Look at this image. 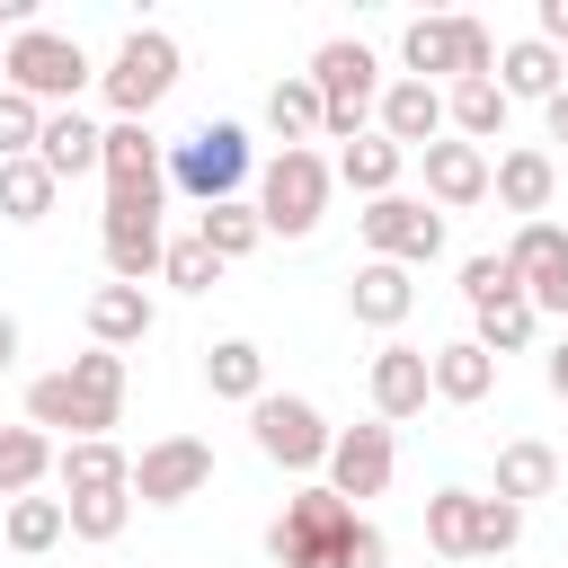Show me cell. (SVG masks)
<instances>
[{
	"label": "cell",
	"mask_w": 568,
	"mask_h": 568,
	"mask_svg": "<svg viewBox=\"0 0 568 568\" xmlns=\"http://www.w3.org/2000/svg\"><path fill=\"white\" fill-rule=\"evenodd\" d=\"M266 559H275V568H382L390 541H382V524H364V515L320 479V488H293V497H284V515L266 524Z\"/></svg>",
	"instance_id": "obj_1"
},
{
	"label": "cell",
	"mask_w": 568,
	"mask_h": 568,
	"mask_svg": "<svg viewBox=\"0 0 568 568\" xmlns=\"http://www.w3.org/2000/svg\"><path fill=\"white\" fill-rule=\"evenodd\" d=\"M89 80H98V62L80 53V36H53V27H18V36H9V53H0V89L36 98L44 115H53V106H71Z\"/></svg>",
	"instance_id": "obj_2"
},
{
	"label": "cell",
	"mask_w": 568,
	"mask_h": 568,
	"mask_svg": "<svg viewBox=\"0 0 568 568\" xmlns=\"http://www.w3.org/2000/svg\"><path fill=\"white\" fill-rule=\"evenodd\" d=\"M311 89H320V106H328V142H355L364 133V115H382V62H373V44H355V36H328L320 53H311Z\"/></svg>",
	"instance_id": "obj_3"
},
{
	"label": "cell",
	"mask_w": 568,
	"mask_h": 568,
	"mask_svg": "<svg viewBox=\"0 0 568 568\" xmlns=\"http://www.w3.org/2000/svg\"><path fill=\"white\" fill-rule=\"evenodd\" d=\"M399 62L408 80H497V36L479 18H408Z\"/></svg>",
	"instance_id": "obj_4"
},
{
	"label": "cell",
	"mask_w": 568,
	"mask_h": 568,
	"mask_svg": "<svg viewBox=\"0 0 568 568\" xmlns=\"http://www.w3.org/2000/svg\"><path fill=\"white\" fill-rule=\"evenodd\" d=\"M98 89H106L115 124H151V106L178 89V36H160V27H133V36L115 44V62L98 71Z\"/></svg>",
	"instance_id": "obj_5"
},
{
	"label": "cell",
	"mask_w": 568,
	"mask_h": 568,
	"mask_svg": "<svg viewBox=\"0 0 568 568\" xmlns=\"http://www.w3.org/2000/svg\"><path fill=\"white\" fill-rule=\"evenodd\" d=\"M328 186H337V169H328L320 151H275L266 178H257V222H266L275 240H311L320 213H328Z\"/></svg>",
	"instance_id": "obj_6"
},
{
	"label": "cell",
	"mask_w": 568,
	"mask_h": 568,
	"mask_svg": "<svg viewBox=\"0 0 568 568\" xmlns=\"http://www.w3.org/2000/svg\"><path fill=\"white\" fill-rule=\"evenodd\" d=\"M248 435H257V453L275 462V470H328V444H337V426L302 399V390H266L257 408H248Z\"/></svg>",
	"instance_id": "obj_7"
},
{
	"label": "cell",
	"mask_w": 568,
	"mask_h": 568,
	"mask_svg": "<svg viewBox=\"0 0 568 568\" xmlns=\"http://www.w3.org/2000/svg\"><path fill=\"white\" fill-rule=\"evenodd\" d=\"M248 178V133L240 124H195L186 142H169V186L195 204H231Z\"/></svg>",
	"instance_id": "obj_8"
},
{
	"label": "cell",
	"mask_w": 568,
	"mask_h": 568,
	"mask_svg": "<svg viewBox=\"0 0 568 568\" xmlns=\"http://www.w3.org/2000/svg\"><path fill=\"white\" fill-rule=\"evenodd\" d=\"M355 222H364V248L390 257V266H435L444 257V213L426 195H373Z\"/></svg>",
	"instance_id": "obj_9"
},
{
	"label": "cell",
	"mask_w": 568,
	"mask_h": 568,
	"mask_svg": "<svg viewBox=\"0 0 568 568\" xmlns=\"http://www.w3.org/2000/svg\"><path fill=\"white\" fill-rule=\"evenodd\" d=\"M98 248H106V275H115V284L160 275V257H169V240H160V195H106Z\"/></svg>",
	"instance_id": "obj_10"
},
{
	"label": "cell",
	"mask_w": 568,
	"mask_h": 568,
	"mask_svg": "<svg viewBox=\"0 0 568 568\" xmlns=\"http://www.w3.org/2000/svg\"><path fill=\"white\" fill-rule=\"evenodd\" d=\"M213 488V444L204 435H160L133 453V506H186Z\"/></svg>",
	"instance_id": "obj_11"
},
{
	"label": "cell",
	"mask_w": 568,
	"mask_h": 568,
	"mask_svg": "<svg viewBox=\"0 0 568 568\" xmlns=\"http://www.w3.org/2000/svg\"><path fill=\"white\" fill-rule=\"evenodd\" d=\"M506 266L524 275V302H532L541 320H568V231H559L550 213L506 240Z\"/></svg>",
	"instance_id": "obj_12"
},
{
	"label": "cell",
	"mask_w": 568,
	"mask_h": 568,
	"mask_svg": "<svg viewBox=\"0 0 568 568\" xmlns=\"http://www.w3.org/2000/svg\"><path fill=\"white\" fill-rule=\"evenodd\" d=\"M364 382H373V417H382V426H408V417L435 399V355H426V346H408V337H390V346L373 355V373H364Z\"/></svg>",
	"instance_id": "obj_13"
},
{
	"label": "cell",
	"mask_w": 568,
	"mask_h": 568,
	"mask_svg": "<svg viewBox=\"0 0 568 568\" xmlns=\"http://www.w3.org/2000/svg\"><path fill=\"white\" fill-rule=\"evenodd\" d=\"M27 426H44V435H71V444H89V435L124 426V408L89 399V390H80L71 373H36V382H27Z\"/></svg>",
	"instance_id": "obj_14"
},
{
	"label": "cell",
	"mask_w": 568,
	"mask_h": 568,
	"mask_svg": "<svg viewBox=\"0 0 568 568\" xmlns=\"http://www.w3.org/2000/svg\"><path fill=\"white\" fill-rule=\"evenodd\" d=\"M390 470H399V444H390L382 417H373V426H337V444H328V488H337L346 506H355V497H382Z\"/></svg>",
	"instance_id": "obj_15"
},
{
	"label": "cell",
	"mask_w": 568,
	"mask_h": 568,
	"mask_svg": "<svg viewBox=\"0 0 568 568\" xmlns=\"http://www.w3.org/2000/svg\"><path fill=\"white\" fill-rule=\"evenodd\" d=\"M98 178H106V195H169V151H160V133H151V124H106Z\"/></svg>",
	"instance_id": "obj_16"
},
{
	"label": "cell",
	"mask_w": 568,
	"mask_h": 568,
	"mask_svg": "<svg viewBox=\"0 0 568 568\" xmlns=\"http://www.w3.org/2000/svg\"><path fill=\"white\" fill-rule=\"evenodd\" d=\"M417 169H426V204H435V213H462V204H488V169H497V160H488L479 142H453V133H444V142L417 151Z\"/></svg>",
	"instance_id": "obj_17"
},
{
	"label": "cell",
	"mask_w": 568,
	"mask_h": 568,
	"mask_svg": "<svg viewBox=\"0 0 568 568\" xmlns=\"http://www.w3.org/2000/svg\"><path fill=\"white\" fill-rule=\"evenodd\" d=\"M488 195H497L506 213L541 222V213H550V195H559V160H550V151H532V142H515V151H497V169H488Z\"/></svg>",
	"instance_id": "obj_18"
},
{
	"label": "cell",
	"mask_w": 568,
	"mask_h": 568,
	"mask_svg": "<svg viewBox=\"0 0 568 568\" xmlns=\"http://www.w3.org/2000/svg\"><path fill=\"white\" fill-rule=\"evenodd\" d=\"M382 133H390L399 151H426V142H444V133H453V124H444V89L399 71V80L382 89Z\"/></svg>",
	"instance_id": "obj_19"
},
{
	"label": "cell",
	"mask_w": 568,
	"mask_h": 568,
	"mask_svg": "<svg viewBox=\"0 0 568 568\" xmlns=\"http://www.w3.org/2000/svg\"><path fill=\"white\" fill-rule=\"evenodd\" d=\"M346 311H355L364 328H399V320L417 311V284H408V266H390V257H364V266H355V284H346Z\"/></svg>",
	"instance_id": "obj_20"
},
{
	"label": "cell",
	"mask_w": 568,
	"mask_h": 568,
	"mask_svg": "<svg viewBox=\"0 0 568 568\" xmlns=\"http://www.w3.org/2000/svg\"><path fill=\"white\" fill-rule=\"evenodd\" d=\"M53 479H62V497L133 488V453H124L115 435H89V444H62V453H53Z\"/></svg>",
	"instance_id": "obj_21"
},
{
	"label": "cell",
	"mask_w": 568,
	"mask_h": 568,
	"mask_svg": "<svg viewBox=\"0 0 568 568\" xmlns=\"http://www.w3.org/2000/svg\"><path fill=\"white\" fill-rule=\"evenodd\" d=\"M497 89H506V98H541V106H550V98L568 89V62H559V44H541V36H515V44L497 53Z\"/></svg>",
	"instance_id": "obj_22"
},
{
	"label": "cell",
	"mask_w": 568,
	"mask_h": 568,
	"mask_svg": "<svg viewBox=\"0 0 568 568\" xmlns=\"http://www.w3.org/2000/svg\"><path fill=\"white\" fill-rule=\"evenodd\" d=\"M98 151H106V124H89L80 106H53V115H44L36 160H44L53 178H89V169H98Z\"/></svg>",
	"instance_id": "obj_23"
},
{
	"label": "cell",
	"mask_w": 568,
	"mask_h": 568,
	"mask_svg": "<svg viewBox=\"0 0 568 568\" xmlns=\"http://www.w3.org/2000/svg\"><path fill=\"white\" fill-rule=\"evenodd\" d=\"M142 337H151V293H142V284H98V293H89V346H115V355H124V346H142Z\"/></svg>",
	"instance_id": "obj_24"
},
{
	"label": "cell",
	"mask_w": 568,
	"mask_h": 568,
	"mask_svg": "<svg viewBox=\"0 0 568 568\" xmlns=\"http://www.w3.org/2000/svg\"><path fill=\"white\" fill-rule=\"evenodd\" d=\"M506 89L497 80H453L444 89V124H453V142H506Z\"/></svg>",
	"instance_id": "obj_25"
},
{
	"label": "cell",
	"mask_w": 568,
	"mask_h": 568,
	"mask_svg": "<svg viewBox=\"0 0 568 568\" xmlns=\"http://www.w3.org/2000/svg\"><path fill=\"white\" fill-rule=\"evenodd\" d=\"M399 169H408V151H399L390 133H355V142L337 151V186H355L364 204H373V195H399Z\"/></svg>",
	"instance_id": "obj_26"
},
{
	"label": "cell",
	"mask_w": 568,
	"mask_h": 568,
	"mask_svg": "<svg viewBox=\"0 0 568 568\" xmlns=\"http://www.w3.org/2000/svg\"><path fill=\"white\" fill-rule=\"evenodd\" d=\"M497 390V355L479 346V337H453V346H435V399H453V408H479Z\"/></svg>",
	"instance_id": "obj_27"
},
{
	"label": "cell",
	"mask_w": 568,
	"mask_h": 568,
	"mask_svg": "<svg viewBox=\"0 0 568 568\" xmlns=\"http://www.w3.org/2000/svg\"><path fill=\"white\" fill-rule=\"evenodd\" d=\"M550 488H559V453H550L541 435L497 444V497H506V506H532V497H550Z\"/></svg>",
	"instance_id": "obj_28"
},
{
	"label": "cell",
	"mask_w": 568,
	"mask_h": 568,
	"mask_svg": "<svg viewBox=\"0 0 568 568\" xmlns=\"http://www.w3.org/2000/svg\"><path fill=\"white\" fill-rule=\"evenodd\" d=\"M266 124H275V142H284V151H311V133H328V106H320L311 71H293V80H275V89H266Z\"/></svg>",
	"instance_id": "obj_29"
},
{
	"label": "cell",
	"mask_w": 568,
	"mask_h": 568,
	"mask_svg": "<svg viewBox=\"0 0 568 568\" xmlns=\"http://www.w3.org/2000/svg\"><path fill=\"white\" fill-rule=\"evenodd\" d=\"M204 390H213V399H240V408H257V399H266V355H257L248 337H222V346H204Z\"/></svg>",
	"instance_id": "obj_30"
},
{
	"label": "cell",
	"mask_w": 568,
	"mask_h": 568,
	"mask_svg": "<svg viewBox=\"0 0 568 568\" xmlns=\"http://www.w3.org/2000/svg\"><path fill=\"white\" fill-rule=\"evenodd\" d=\"M62 195V178L44 160H0V222H44Z\"/></svg>",
	"instance_id": "obj_31"
},
{
	"label": "cell",
	"mask_w": 568,
	"mask_h": 568,
	"mask_svg": "<svg viewBox=\"0 0 568 568\" xmlns=\"http://www.w3.org/2000/svg\"><path fill=\"white\" fill-rule=\"evenodd\" d=\"M44 470H53V435L44 426H0V497H36Z\"/></svg>",
	"instance_id": "obj_32"
},
{
	"label": "cell",
	"mask_w": 568,
	"mask_h": 568,
	"mask_svg": "<svg viewBox=\"0 0 568 568\" xmlns=\"http://www.w3.org/2000/svg\"><path fill=\"white\" fill-rule=\"evenodd\" d=\"M195 240L231 266V257H248V248L266 240V222H257V204H240V195H231V204H204V213H195Z\"/></svg>",
	"instance_id": "obj_33"
},
{
	"label": "cell",
	"mask_w": 568,
	"mask_h": 568,
	"mask_svg": "<svg viewBox=\"0 0 568 568\" xmlns=\"http://www.w3.org/2000/svg\"><path fill=\"white\" fill-rule=\"evenodd\" d=\"M0 532H9L18 559H36V550H53V541L71 532V506H62V497H9V524H0Z\"/></svg>",
	"instance_id": "obj_34"
},
{
	"label": "cell",
	"mask_w": 568,
	"mask_h": 568,
	"mask_svg": "<svg viewBox=\"0 0 568 568\" xmlns=\"http://www.w3.org/2000/svg\"><path fill=\"white\" fill-rule=\"evenodd\" d=\"M515 293H524V275L506 266V248L462 257V302H470V320H479V311H497V302H515Z\"/></svg>",
	"instance_id": "obj_35"
},
{
	"label": "cell",
	"mask_w": 568,
	"mask_h": 568,
	"mask_svg": "<svg viewBox=\"0 0 568 568\" xmlns=\"http://www.w3.org/2000/svg\"><path fill=\"white\" fill-rule=\"evenodd\" d=\"M470 515H479L470 488H435V497H426V541H435L444 559H470Z\"/></svg>",
	"instance_id": "obj_36"
},
{
	"label": "cell",
	"mask_w": 568,
	"mask_h": 568,
	"mask_svg": "<svg viewBox=\"0 0 568 568\" xmlns=\"http://www.w3.org/2000/svg\"><path fill=\"white\" fill-rule=\"evenodd\" d=\"M532 328H541V311H532V302L515 293V302H497V311H479V328H470V337H479V346H488V355L506 364V355H524V346H532Z\"/></svg>",
	"instance_id": "obj_37"
},
{
	"label": "cell",
	"mask_w": 568,
	"mask_h": 568,
	"mask_svg": "<svg viewBox=\"0 0 568 568\" xmlns=\"http://www.w3.org/2000/svg\"><path fill=\"white\" fill-rule=\"evenodd\" d=\"M71 506V541H115L133 524V488H98V497H62Z\"/></svg>",
	"instance_id": "obj_38"
},
{
	"label": "cell",
	"mask_w": 568,
	"mask_h": 568,
	"mask_svg": "<svg viewBox=\"0 0 568 568\" xmlns=\"http://www.w3.org/2000/svg\"><path fill=\"white\" fill-rule=\"evenodd\" d=\"M524 541V506H506V497H479V515H470V559H506Z\"/></svg>",
	"instance_id": "obj_39"
},
{
	"label": "cell",
	"mask_w": 568,
	"mask_h": 568,
	"mask_svg": "<svg viewBox=\"0 0 568 568\" xmlns=\"http://www.w3.org/2000/svg\"><path fill=\"white\" fill-rule=\"evenodd\" d=\"M160 275H169L178 293H213V284H222V257H213V248H204V240L186 231V240H169V257H160Z\"/></svg>",
	"instance_id": "obj_40"
},
{
	"label": "cell",
	"mask_w": 568,
	"mask_h": 568,
	"mask_svg": "<svg viewBox=\"0 0 568 568\" xmlns=\"http://www.w3.org/2000/svg\"><path fill=\"white\" fill-rule=\"evenodd\" d=\"M36 142H44V106L0 89V160H36Z\"/></svg>",
	"instance_id": "obj_41"
},
{
	"label": "cell",
	"mask_w": 568,
	"mask_h": 568,
	"mask_svg": "<svg viewBox=\"0 0 568 568\" xmlns=\"http://www.w3.org/2000/svg\"><path fill=\"white\" fill-rule=\"evenodd\" d=\"M62 373H71V382H80L89 399H106V408H124V355H115V346H89V355H71Z\"/></svg>",
	"instance_id": "obj_42"
},
{
	"label": "cell",
	"mask_w": 568,
	"mask_h": 568,
	"mask_svg": "<svg viewBox=\"0 0 568 568\" xmlns=\"http://www.w3.org/2000/svg\"><path fill=\"white\" fill-rule=\"evenodd\" d=\"M541 382H550V399H568V337L541 355Z\"/></svg>",
	"instance_id": "obj_43"
},
{
	"label": "cell",
	"mask_w": 568,
	"mask_h": 568,
	"mask_svg": "<svg viewBox=\"0 0 568 568\" xmlns=\"http://www.w3.org/2000/svg\"><path fill=\"white\" fill-rule=\"evenodd\" d=\"M18 346H27V337H18V320H9V311H0V373H9V364H18Z\"/></svg>",
	"instance_id": "obj_44"
},
{
	"label": "cell",
	"mask_w": 568,
	"mask_h": 568,
	"mask_svg": "<svg viewBox=\"0 0 568 568\" xmlns=\"http://www.w3.org/2000/svg\"><path fill=\"white\" fill-rule=\"evenodd\" d=\"M541 115H550V142H568V89H559V98H550Z\"/></svg>",
	"instance_id": "obj_45"
}]
</instances>
